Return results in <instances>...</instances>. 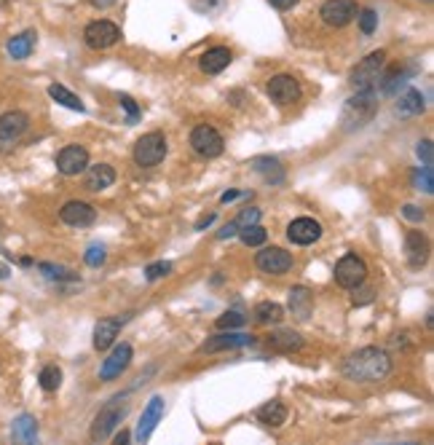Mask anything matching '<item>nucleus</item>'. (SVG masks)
<instances>
[{"instance_id": "obj_39", "label": "nucleus", "mask_w": 434, "mask_h": 445, "mask_svg": "<svg viewBox=\"0 0 434 445\" xmlns=\"http://www.w3.org/2000/svg\"><path fill=\"white\" fill-rule=\"evenodd\" d=\"M38 268H41L43 277L48 279H73V271H67V268H62V266H54V263H41Z\"/></svg>"}, {"instance_id": "obj_45", "label": "nucleus", "mask_w": 434, "mask_h": 445, "mask_svg": "<svg viewBox=\"0 0 434 445\" xmlns=\"http://www.w3.org/2000/svg\"><path fill=\"white\" fill-rule=\"evenodd\" d=\"M273 8H279V11H290V8H295L300 0H269Z\"/></svg>"}, {"instance_id": "obj_13", "label": "nucleus", "mask_w": 434, "mask_h": 445, "mask_svg": "<svg viewBox=\"0 0 434 445\" xmlns=\"http://www.w3.org/2000/svg\"><path fill=\"white\" fill-rule=\"evenodd\" d=\"M89 167V151L83 145H65L57 153V169L65 177H75Z\"/></svg>"}, {"instance_id": "obj_44", "label": "nucleus", "mask_w": 434, "mask_h": 445, "mask_svg": "<svg viewBox=\"0 0 434 445\" xmlns=\"http://www.w3.org/2000/svg\"><path fill=\"white\" fill-rule=\"evenodd\" d=\"M370 301H373V287H365L360 295H354V306H365Z\"/></svg>"}, {"instance_id": "obj_6", "label": "nucleus", "mask_w": 434, "mask_h": 445, "mask_svg": "<svg viewBox=\"0 0 434 445\" xmlns=\"http://www.w3.org/2000/svg\"><path fill=\"white\" fill-rule=\"evenodd\" d=\"M191 148H194V153L201 156V158H217V156L223 153L225 139L215 126L198 123L194 132H191Z\"/></svg>"}, {"instance_id": "obj_8", "label": "nucleus", "mask_w": 434, "mask_h": 445, "mask_svg": "<svg viewBox=\"0 0 434 445\" xmlns=\"http://www.w3.org/2000/svg\"><path fill=\"white\" fill-rule=\"evenodd\" d=\"M367 279V266L357 255H344L335 263V282L344 290H357L362 282Z\"/></svg>"}, {"instance_id": "obj_9", "label": "nucleus", "mask_w": 434, "mask_h": 445, "mask_svg": "<svg viewBox=\"0 0 434 445\" xmlns=\"http://www.w3.org/2000/svg\"><path fill=\"white\" fill-rule=\"evenodd\" d=\"M269 97L271 102H276L279 108H287L292 102L300 100V83L295 76H287V73H279L269 81Z\"/></svg>"}, {"instance_id": "obj_26", "label": "nucleus", "mask_w": 434, "mask_h": 445, "mask_svg": "<svg viewBox=\"0 0 434 445\" xmlns=\"http://www.w3.org/2000/svg\"><path fill=\"white\" fill-rule=\"evenodd\" d=\"M32 48H35V30L19 32L6 43V51H8L11 60H27L32 54Z\"/></svg>"}, {"instance_id": "obj_20", "label": "nucleus", "mask_w": 434, "mask_h": 445, "mask_svg": "<svg viewBox=\"0 0 434 445\" xmlns=\"http://www.w3.org/2000/svg\"><path fill=\"white\" fill-rule=\"evenodd\" d=\"M126 322V317H107V320H100L97 327H94V349L97 352H105L116 343L121 327Z\"/></svg>"}, {"instance_id": "obj_41", "label": "nucleus", "mask_w": 434, "mask_h": 445, "mask_svg": "<svg viewBox=\"0 0 434 445\" xmlns=\"http://www.w3.org/2000/svg\"><path fill=\"white\" fill-rule=\"evenodd\" d=\"M118 102H121V108L129 113V123H135L137 118H140V108H137V102L129 97V94H121L118 97Z\"/></svg>"}, {"instance_id": "obj_52", "label": "nucleus", "mask_w": 434, "mask_h": 445, "mask_svg": "<svg viewBox=\"0 0 434 445\" xmlns=\"http://www.w3.org/2000/svg\"><path fill=\"white\" fill-rule=\"evenodd\" d=\"M426 3H432V0H426Z\"/></svg>"}, {"instance_id": "obj_34", "label": "nucleus", "mask_w": 434, "mask_h": 445, "mask_svg": "<svg viewBox=\"0 0 434 445\" xmlns=\"http://www.w3.org/2000/svg\"><path fill=\"white\" fill-rule=\"evenodd\" d=\"M413 188H416V191H423V193H432L434 191L432 167H416L413 169Z\"/></svg>"}, {"instance_id": "obj_28", "label": "nucleus", "mask_w": 434, "mask_h": 445, "mask_svg": "<svg viewBox=\"0 0 434 445\" xmlns=\"http://www.w3.org/2000/svg\"><path fill=\"white\" fill-rule=\"evenodd\" d=\"M426 110V102H423V94L419 89H405L402 97L397 100V113L400 116H421Z\"/></svg>"}, {"instance_id": "obj_37", "label": "nucleus", "mask_w": 434, "mask_h": 445, "mask_svg": "<svg viewBox=\"0 0 434 445\" xmlns=\"http://www.w3.org/2000/svg\"><path fill=\"white\" fill-rule=\"evenodd\" d=\"M166 274H172V263H166V261L150 263L148 268H145V279H148V282H156V279L166 277Z\"/></svg>"}, {"instance_id": "obj_27", "label": "nucleus", "mask_w": 434, "mask_h": 445, "mask_svg": "<svg viewBox=\"0 0 434 445\" xmlns=\"http://www.w3.org/2000/svg\"><path fill=\"white\" fill-rule=\"evenodd\" d=\"M11 437L16 443H35L38 440V421L30 413H22L11 424Z\"/></svg>"}, {"instance_id": "obj_16", "label": "nucleus", "mask_w": 434, "mask_h": 445, "mask_svg": "<svg viewBox=\"0 0 434 445\" xmlns=\"http://www.w3.org/2000/svg\"><path fill=\"white\" fill-rule=\"evenodd\" d=\"M287 239H290L292 245H300V247L314 245V242L322 239V226H319L316 220H311V217H298V220L290 223Z\"/></svg>"}, {"instance_id": "obj_29", "label": "nucleus", "mask_w": 434, "mask_h": 445, "mask_svg": "<svg viewBox=\"0 0 434 445\" xmlns=\"http://www.w3.org/2000/svg\"><path fill=\"white\" fill-rule=\"evenodd\" d=\"M257 421L276 430V427H282L287 421V408L279 402V399H271V402H266V405L257 411Z\"/></svg>"}, {"instance_id": "obj_38", "label": "nucleus", "mask_w": 434, "mask_h": 445, "mask_svg": "<svg viewBox=\"0 0 434 445\" xmlns=\"http://www.w3.org/2000/svg\"><path fill=\"white\" fill-rule=\"evenodd\" d=\"M105 247L102 245H91L89 249H86V255H83V261L89 263L91 268H97V266H102L105 263Z\"/></svg>"}, {"instance_id": "obj_4", "label": "nucleus", "mask_w": 434, "mask_h": 445, "mask_svg": "<svg viewBox=\"0 0 434 445\" xmlns=\"http://www.w3.org/2000/svg\"><path fill=\"white\" fill-rule=\"evenodd\" d=\"M384 64H386V51H373V54H367V57L351 70V86H354L357 92L375 89L378 81H381V76H384V73H381Z\"/></svg>"}, {"instance_id": "obj_14", "label": "nucleus", "mask_w": 434, "mask_h": 445, "mask_svg": "<svg viewBox=\"0 0 434 445\" xmlns=\"http://www.w3.org/2000/svg\"><path fill=\"white\" fill-rule=\"evenodd\" d=\"M60 220L65 226H73V228H86L97 220V210L86 201H67L60 210Z\"/></svg>"}, {"instance_id": "obj_48", "label": "nucleus", "mask_w": 434, "mask_h": 445, "mask_svg": "<svg viewBox=\"0 0 434 445\" xmlns=\"http://www.w3.org/2000/svg\"><path fill=\"white\" fill-rule=\"evenodd\" d=\"M212 220H215V215H204L201 220H198V223H196V231H204L212 223Z\"/></svg>"}, {"instance_id": "obj_23", "label": "nucleus", "mask_w": 434, "mask_h": 445, "mask_svg": "<svg viewBox=\"0 0 434 445\" xmlns=\"http://www.w3.org/2000/svg\"><path fill=\"white\" fill-rule=\"evenodd\" d=\"M113 183H116V169L110 164L86 167V191H105Z\"/></svg>"}, {"instance_id": "obj_21", "label": "nucleus", "mask_w": 434, "mask_h": 445, "mask_svg": "<svg viewBox=\"0 0 434 445\" xmlns=\"http://www.w3.org/2000/svg\"><path fill=\"white\" fill-rule=\"evenodd\" d=\"M231 60H233V54L228 51L225 46H215L210 48L201 60H198V67L207 73V76H217V73H223L225 67L231 64Z\"/></svg>"}, {"instance_id": "obj_10", "label": "nucleus", "mask_w": 434, "mask_h": 445, "mask_svg": "<svg viewBox=\"0 0 434 445\" xmlns=\"http://www.w3.org/2000/svg\"><path fill=\"white\" fill-rule=\"evenodd\" d=\"M164 411H166L164 397H161V395H153V397L148 399V405H145L142 416H140V424H137V430H135L137 443H148L153 430H156V427H158V421L164 418Z\"/></svg>"}, {"instance_id": "obj_15", "label": "nucleus", "mask_w": 434, "mask_h": 445, "mask_svg": "<svg viewBox=\"0 0 434 445\" xmlns=\"http://www.w3.org/2000/svg\"><path fill=\"white\" fill-rule=\"evenodd\" d=\"M132 357H135V352H132V346H129V343L116 346V349L110 352V357L102 362V368H100V378H102V381H113V378H118L121 373L132 365Z\"/></svg>"}, {"instance_id": "obj_11", "label": "nucleus", "mask_w": 434, "mask_h": 445, "mask_svg": "<svg viewBox=\"0 0 434 445\" xmlns=\"http://www.w3.org/2000/svg\"><path fill=\"white\" fill-rule=\"evenodd\" d=\"M357 14H360L357 0H327L322 6V11H319V16L325 19V25H330V27H346L348 22L357 19Z\"/></svg>"}, {"instance_id": "obj_25", "label": "nucleus", "mask_w": 434, "mask_h": 445, "mask_svg": "<svg viewBox=\"0 0 434 445\" xmlns=\"http://www.w3.org/2000/svg\"><path fill=\"white\" fill-rule=\"evenodd\" d=\"M311 308H314V295L306 287H292L290 290V311H292V317H298L300 322H306L311 317Z\"/></svg>"}, {"instance_id": "obj_24", "label": "nucleus", "mask_w": 434, "mask_h": 445, "mask_svg": "<svg viewBox=\"0 0 434 445\" xmlns=\"http://www.w3.org/2000/svg\"><path fill=\"white\" fill-rule=\"evenodd\" d=\"M269 349L271 352H282V354L298 352V349H303V338H300V333H295V330H276V333L269 336Z\"/></svg>"}, {"instance_id": "obj_5", "label": "nucleus", "mask_w": 434, "mask_h": 445, "mask_svg": "<svg viewBox=\"0 0 434 445\" xmlns=\"http://www.w3.org/2000/svg\"><path fill=\"white\" fill-rule=\"evenodd\" d=\"M166 151H169V145H166L164 135L161 132H148V135H142L135 142V164L142 169L156 167V164H161L166 158Z\"/></svg>"}, {"instance_id": "obj_32", "label": "nucleus", "mask_w": 434, "mask_h": 445, "mask_svg": "<svg viewBox=\"0 0 434 445\" xmlns=\"http://www.w3.org/2000/svg\"><path fill=\"white\" fill-rule=\"evenodd\" d=\"M239 239L247 247H260L263 242H266V239H269V231L263 228L260 223H252V226H244V228H239Z\"/></svg>"}, {"instance_id": "obj_51", "label": "nucleus", "mask_w": 434, "mask_h": 445, "mask_svg": "<svg viewBox=\"0 0 434 445\" xmlns=\"http://www.w3.org/2000/svg\"><path fill=\"white\" fill-rule=\"evenodd\" d=\"M6 277H8V266L0 263V279H6Z\"/></svg>"}, {"instance_id": "obj_43", "label": "nucleus", "mask_w": 434, "mask_h": 445, "mask_svg": "<svg viewBox=\"0 0 434 445\" xmlns=\"http://www.w3.org/2000/svg\"><path fill=\"white\" fill-rule=\"evenodd\" d=\"M402 217L405 220H410V223H421L423 220V210L416 207V204H405L402 207Z\"/></svg>"}, {"instance_id": "obj_1", "label": "nucleus", "mask_w": 434, "mask_h": 445, "mask_svg": "<svg viewBox=\"0 0 434 445\" xmlns=\"http://www.w3.org/2000/svg\"><path fill=\"white\" fill-rule=\"evenodd\" d=\"M391 373V357L378 346H362L344 362V376L357 384H378Z\"/></svg>"}, {"instance_id": "obj_2", "label": "nucleus", "mask_w": 434, "mask_h": 445, "mask_svg": "<svg viewBox=\"0 0 434 445\" xmlns=\"http://www.w3.org/2000/svg\"><path fill=\"white\" fill-rule=\"evenodd\" d=\"M378 113V97H375V89H367V92H357L351 100H346L344 110H341V129L344 132H357L362 126L375 118Z\"/></svg>"}, {"instance_id": "obj_17", "label": "nucleus", "mask_w": 434, "mask_h": 445, "mask_svg": "<svg viewBox=\"0 0 434 445\" xmlns=\"http://www.w3.org/2000/svg\"><path fill=\"white\" fill-rule=\"evenodd\" d=\"M255 343V336L250 333H233V330H223L220 336H212L204 346H201V352H231V349H244V346H252Z\"/></svg>"}, {"instance_id": "obj_3", "label": "nucleus", "mask_w": 434, "mask_h": 445, "mask_svg": "<svg viewBox=\"0 0 434 445\" xmlns=\"http://www.w3.org/2000/svg\"><path fill=\"white\" fill-rule=\"evenodd\" d=\"M126 397H129V395H116L110 402H105V405L100 408V413L94 416V424H91V430H89V437L94 443L107 440V437L116 432V427L126 418V413H129Z\"/></svg>"}, {"instance_id": "obj_35", "label": "nucleus", "mask_w": 434, "mask_h": 445, "mask_svg": "<svg viewBox=\"0 0 434 445\" xmlns=\"http://www.w3.org/2000/svg\"><path fill=\"white\" fill-rule=\"evenodd\" d=\"M217 330H236V327H244L247 324V317L241 311H225L217 317Z\"/></svg>"}, {"instance_id": "obj_7", "label": "nucleus", "mask_w": 434, "mask_h": 445, "mask_svg": "<svg viewBox=\"0 0 434 445\" xmlns=\"http://www.w3.org/2000/svg\"><path fill=\"white\" fill-rule=\"evenodd\" d=\"M83 41H86V46L94 48V51H105V48L116 46L121 41V27L113 25V22H107V19H97V22L86 25Z\"/></svg>"}, {"instance_id": "obj_49", "label": "nucleus", "mask_w": 434, "mask_h": 445, "mask_svg": "<svg viewBox=\"0 0 434 445\" xmlns=\"http://www.w3.org/2000/svg\"><path fill=\"white\" fill-rule=\"evenodd\" d=\"M113 3H116V0H91V6H94V8H110Z\"/></svg>"}, {"instance_id": "obj_19", "label": "nucleus", "mask_w": 434, "mask_h": 445, "mask_svg": "<svg viewBox=\"0 0 434 445\" xmlns=\"http://www.w3.org/2000/svg\"><path fill=\"white\" fill-rule=\"evenodd\" d=\"M30 126V116L22 110H8L0 116V142H16L27 132Z\"/></svg>"}, {"instance_id": "obj_46", "label": "nucleus", "mask_w": 434, "mask_h": 445, "mask_svg": "<svg viewBox=\"0 0 434 445\" xmlns=\"http://www.w3.org/2000/svg\"><path fill=\"white\" fill-rule=\"evenodd\" d=\"M236 233H239L236 223H228V226H223V228L217 231V239H231V236H236Z\"/></svg>"}, {"instance_id": "obj_40", "label": "nucleus", "mask_w": 434, "mask_h": 445, "mask_svg": "<svg viewBox=\"0 0 434 445\" xmlns=\"http://www.w3.org/2000/svg\"><path fill=\"white\" fill-rule=\"evenodd\" d=\"M260 215H263V212H260L257 207H250V210H241L239 217H236L233 223H236V228H244V226H252V223H257V220H260Z\"/></svg>"}, {"instance_id": "obj_50", "label": "nucleus", "mask_w": 434, "mask_h": 445, "mask_svg": "<svg viewBox=\"0 0 434 445\" xmlns=\"http://www.w3.org/2000/svg\"><path fill=\"white\" fill-rule=\"evenodd\" d=\"M129 437H132L129 432H118V434H116V445H121V443H129Z\"/></svg>"}, {"instance_id": "obj_36", "label": "nucleus", "mask_w": 434, "mask_h": 445, "mask_svg": "<svg viewBox=\"0 0 434 445\" xmlns=\"http://www.w3.org/2000/svg\"><path fill=\"white\" fill-rule=\"evenodd\" d=\"M357 22H360V30L365 35H373L375 27H378V14H375L373 8H362L360 14H357Z\"/></svg>"}, {"instance_id": "obj_12", "label": "nucleus", "mask_w": 434, "mask_h": 445, "mask_svg": "<svg viewBox=\"0 0 434 445\" xmlns=\"http://www.w3.org/2000/svg\"><path fill=\"white\" fill-rule=\"evenodd\" d=\"M257 268L263 271V274H271V277H279V274H287L290 268H292V255L282 249V247H266V249H260L257 252Z\"/></svg>"}, {"instance_id": "obj_33", "label": "nucleus", "mask_w": 434, "mask_h": 445, "mask_svg": "<svg viewBox=\"0 0 434 445\" xmlns=\"http://www.w3.org/2000/svg\"><path fill=\"white\" fill-rule=\"evenodd\" d=\"M38 381H41V389L43 392H57L62 384V370L57 365H46L41 370V376H38Z\"/></svg>"}, {"instance_id": "obj_47", "label": "nucleus", "mask_w": 434, "mask_h": 445, "mask_svg": "<svg viewBox=\"0 0 434 445\" xmlns=\"http://www.w3.org/2000/svg\"><path fill=\"white\" fill-rule=\"evenodd\" d=\"M241 193L239 191H225L223 196H220V201H223V204H228V201H233V199H239Z\"/></svg>"}, {"instance_id": "obj_31", "label": "nucleus", "mask_w": 434, "mask_h": 445, "mask_svg": "<svg viewBox=\"0 0 434 445\" xmlns=\"http://www.w3.org/2000/svg\"><path fill=\"white\" fill-rule=\"evenodd\" d=\"M48 97H51V100H57V102L65 105V108L78 110V113H83V110H86V105L81 102V97L73 94L70 89H65L62 83H51V86H48Z\"/></svg>"}, {"instance_id": "obj_18", "label": "nucleus", "mask_w": 434, "mask_h": 445, "mask_svg": "<svg viewBox=\"0 0 434 445\" xmlns=\"http://www.w3.org/2000/svg\"><path fill=\"white\" fill-rule=\"evenodd\" d=\"M405 258L410 268H423L429 261V242L421 231H407L405 236Z\"/></svg>"}, {"instance_id": "obj_22", "label": "nucleus", "mask_w": 434, "mask_h": 445, "mask_svg": "<svg viewBox=\"0 0 434 445\" xmlns=\"http://www.w3.org/2000/svg\"><path fill=\"white\" fill-rule=\"evenodd\" d=\"M252 169L271 185L285 183V167L279 164V158H271V156H257L252 158Z\"/></svg>"}, {"instance_id": "obj_30", "label": "nucleus", "mask_w": 434, "mask_h": 445, "mask_svg": "<svg viewBox=\"0 0 434 445\" xmlns=\"http://www.w3.org/2000/svg\"><path fill=\"white\" fill-rule=\"evenodd\" d=\"M252 317L257 324H279L285 320V308L279 303H273V301H263V303L255 306Z\"/></svg>"}, {"instance_id": "obj_42", "label": "nucleus", "mask_w": 434, "mask_h": 445, "mask_svg": "<svg viewBox=\"0 0 434 445\" xmlns=\"http://www.w3.org/2000/svg\"><path fill=\"white\" fill-rule=\"evenodd\" d=\"M416 153H419V158L423 161V167H432V139H421Z\"/></svg>"}]
</instances>
